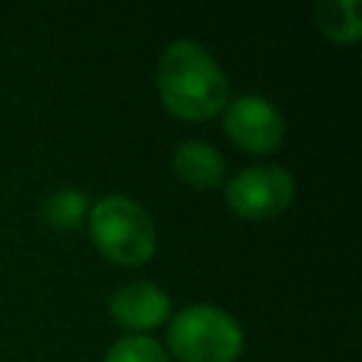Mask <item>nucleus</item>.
I'll list each match as a JSON object with an SVG mask.
<instances>
[{"label":"nucleus","instance_id":"nucleus-1","mask_svg":"<svg viewBox=\"0 0 362 362\" xmlns=\"http://www.w3.org/2000/svg\"><path fill=\"white\" fill-rule=\"evenodd\" d=\"M158 93L178 119H206L226 105L229 82L195 40H175L158 59Z\"/></svg>","mask_w":362,"mask_h":362},{"label":"nucleus","instance_id":"nucleus-2","mask_svg":"<svg viewBox=\"0 0 362 362\" xmlns=\"http://www.w3.org/2000/svg\"><path fill=\"white\" fill-rule=\"evenodd\" d=\"M96 249L122 266H139L156 252V226L141 204L127 195H105L90 209Z\"/></svg>","mask_w":362,"mask_h":362},{"label":"nucleus","instance_id":"nucleus-3","mask_svg":"<svg viewBox=\"0 0 362 362\" xmlns=\"http://www.w3.org/2000/svg\"><path fill=\"white\" fill-rule=\"evenodd\" d=\"M167 342L181 362H235L243 351V331L229 311L198 303L170 320Z\"/></svg>","mask_w":362,"mask_h":362},{"label":"nucleus","instance_id":"nucleus-4","mask_svg":"<svg viewBox=\"0 0 362 362\" xmlns=\"http://www.w3.org/2000/svg\"><path fill=\"white\" fill-rule=\"evenodd\" d=\"M294 198V178L288 170L274 167V164H260L240 170L229 184H226V204L252 221L272 218L283 212Z\"/></svg>","mask_w":362,"mask_h":362},{"label":"nucleus","instance_id":"nucleus-5","mask_svg":"<svg viewBox=\"0 0 362 362\" xmlns=\"http://www.w3.org/2000/svg\"><path fill=\"white\" fill-rule=\"evenodd\" d=\"M223 127L232 141L249 153H272L283 139L280 110L269 99L255 93H246L226 107Z\"/></svg>","mask_w":362,"mask_h":362},{"label":"nucleus","instance_id":"nucleus-6","mask_svg":"<svg viewBox=\"0 0 362 362\" xmlns=\"http://www.w3.org/2000/svg\"><path fill=\"white\" fill-rule=\"evenodd\" d=\"M110 311L127 328H153L170 317V297L156 283H127L113 291Z\"/></svg>","mask_w":362,"mask_h":362},{"label":"nucleus","instance_id":"nucleus-7","mask_svg":"<svg viewBox=\"0 0 362 362\" xmlns=\"http://www.w3.org/2000/svg\"><path fill=\"white\" fill-rule=\"evenodd\" d=\"M173 167H175L181 181H187L189 187H198V189H212L226 175L223 156L206 141L178 144L175 153H173Z\"/></svg>","mask_w":362,"mask_h":362},{"label":"nucleus","instance_id":"nucleus-8","mask_svg":"<svg viewBox=\"0 0 362 362\" xmlns=\"http://www.w3.org/2000/svg\"><path fill=\"white\" fill-rule=\"evenodd\" d=\"M317 25L337 42H354L362 31L356 0H320L314 6Z\"/></svg>","mask_w":362,"mask_h":362},{"label":"nucleus","instance_id":"nucleus-9","mask_svg":"<svg viewBox=\"0 0 362 362\" xmlns=\"http://www.w3.org/2000/svg\"><path fill=\"white\" fill-rule=\"evenodd\" d=\"M88 201H85V195L79 192V189H71V187H65V189H57L48 201H45V206H42V218L54 226V229H74L82 218H85V206Z\"/></svg>","mask_w":362,"mask_h":362},{"label":"nucleus","instance_id":"nucleus-10","mask_svg":"<svg viewBox=\"0 0 362 362\" xmlns=\"http://www.w3.org/2000/svg\"><path fill=\"white\" fill-rule=\"evenodd\" d=\"M105 362H167V354L158 345V339L144 337V334H130V337L116 339L107 348Z\"/></svg>","mask_w":362,"mask_h":362}]
</instances>
